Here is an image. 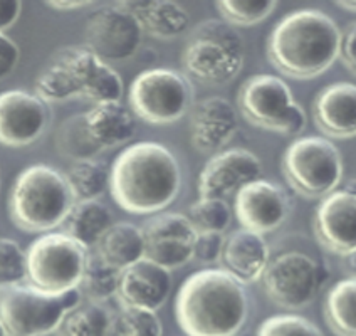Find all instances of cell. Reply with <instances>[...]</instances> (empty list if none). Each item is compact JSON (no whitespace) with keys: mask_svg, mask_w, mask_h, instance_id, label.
<instances>
[{"mask_svg":"<svg viewBox=\"0 0 356 336\" xmlns=\"http://www.w3.org/2000/svg\"><path fill=\"white\" fill-rule=\"evenodd\" d=\"M314 236L338 256L356 253V193L334 190L319 202L313 218Z\"/></svg>","mask_w":356,"mask_h":336,"instance_id":"18","label":"cell"},{"mask_svg":"<svg viewBox=\"0 0 356 336\" xmlns=\"http://www.w3.org/2000/svg\"><path fill=\"white\" fill-rule=\"evenodd\" d=\"M19 59L20 49L15 40H12L6 32H0V81L9 78L15 71Z\"/></svg>","mask_w":356,"mask_h":336,"instance_id":"38","label":"cell"},{"mask_svg":"<svg viewBox=\"0 0 356 336\" xmlns=\"http://www.w3.org/2000/svg\"><path fill=\"white\" fill-rule=\"evenodd\" d=\"M222 20L234 27H250L269 17L277 7L276 0H218Z\"/></svg>","mask_w":356,"mask_h":336,"instance_id":"33","label":"cell"},{"mask_svg":"<svg viewBox=\"0 0 356 336\" xmlns=\"http://www.w3.org/2000/svg\"><path fill=\"white\" fill-rule=\"evenodd\" d=\"M187 217L197 229V232L224 234L232 222V210L222 198H204L190 205Z\"/></svg>","mask_w":356,"mask_h":336,"instance_id":"34","label":"cell"},{"mask_svg":"<svg viewBox=\"0 0 356 336\" xmlns=\"http://www.w3.org/2000/svg\"><path fill=\"white\" fill-rule=\"evenodd\" d=\"M339 59L343 64L356 74V22H351L345 32H341V46H339Z\"/></svg>","mask_w":356,"mask_h":336,"instance_id":"39","label":"cell"},{"mask_svg":"<svg viewBox=\"0 0 356 336\" xmlns=\"http://www.w3.org/2000/svg\"><path fill=\"white\" fill-rule=\"evenodd\" d=\"M120 3L138 20L143 34L155 39L180 38L190 27L187 9L173 0H128Z\"/></svg>","mask_w":356,"mask_h":336,"instance_id":"24","label":"cell"},{"mask_svg":"<svg viewBox=\"0 0 356 336\" xmlns=\"http://www.w3.org/2000/svg\"><path fill=\"white\" fill-rule=\"evenodd\" d=\"M115 224L113 212L103 202L86 200L76 202L70 216L64 221V234L78 241L88 250L95 249L101 237Z\"/></svg>","mask_w":356,"mask_h":336,"instance_id":"26","label":"cell"},{"mask_svg":"<svg viewBox=\"0 0 356 336\" xmlns=\"http://www.w3.org/2000/svg\"><path fill=\"white\" fill-rule=\"evenodd\" d=\"M128 99L140 120L149 125H172L190 111L193 93L187 76L155 67L136 76L129 86Z\"/></svg>","mask_w":356,"mask_h":336,"instance_id":"11","label":"cell"},{"mask_svg":"<svg viewBox=\"0 0 356 336\" xmlns=\"http://www.w3.org/2000/svg\"><path fill=\"white\" fill-rule=\"evenodd\" d=\"M224 242H225L224 234L198 232L193 259H197V261L202 262V264H213V262H220Z\"/></svg>","mask_w":356,"mask_h":336,"instance_id":"37","label":"cell"},{"mask_svg":"<svg viewBox=\"0 0 356 336\" xmlns=\"http://www.w3.org/2000/svg\"><path fill=\"white\" fill-rule=\"evenodd\" d=\"M27 281L38 289L63 296L79 287L89 250L64 232H47L26 250Z\"/></svg>","mask_w":356,"mask_h":336,"instance_id":"8","label":"cell"},{"mask_svg":"<svg viewBox=\"0 0 356 336\" xmlns=\"http://www.w3.org/2000/svg\"><path fill=\"white\" fill-rule=\"evenodd\" d=\"M46 6L59 12H71L92 6V2H81V0H52V2H46Z\"/></svg>","mask_w":356,"mask_h":336,"instance_id":"41","label":"cell"},{"mask_svg":"<svg viewBox=\"0 0 356 336\" xmlns=\"http://www.w3.org/2000/svg\"><path fill=\"white\" fill-rule=\"evenodd\" d=\"M121 273L123 271L104 262L96 253L89 254L86 269L78 287L81 296L95 303H104L118 296Z\"/></svg>","mask_w":356,"mask_h":336,"instance_id":"29","label":"cell"},{"mask_svg":"<svg viewBox=\"0 0 356 336\" xmlns=\"http://www.w3.org/2000/svg\"><path fill=\"white\" fill-rule=\"evenodd\" d=\"M27 281L26 250L14 239L0 237V286Z\"/></svg>","mask_w":356,"mask_h":336,"instance_id":"35","label":"cell"},{"mask_svg":"<svg viewBox=\"0 0 356 336\" xmlns=\"http://www.w3.org/2000/svg\"><path fill=\"white\" fill-rule=\"evenodd\" d=\"M261 177L262 163L257 155L244 148L224 150L216 153L202 170L198 193L204 198L225 200Z\"/></svg>","mask_w":356,"mask_h":336,"instance_id":"16","label":"cell"},{"mask_svg":"<svg viewBox=\"0 0 356 336\" xmlns=\"http://www.w3.org/2000/svg\"><path fill=\"white\" fill-rule=\"evenodd\" d=\"M257 336H323L313 321L299 314H276L267 318L257 330Z\"/></svg>","mask_w":356,"mask_h":336,"instance_id":"36","label":"cell"},{"mask_svg":"<svg viewBox=\"0 0 356 336\" xmlns=\"http://www.w3.org/2000/svg\"><path fill=\"white\" fill-rule=\"evenodd\" d=\"M22 2L19 0H0V32L10 29L20 17Z\"/></svg>","mask_w":356,"mask_h":336,"instance_id":"40","label":"cell"},{"mask_svg":"<svg viewBox=\"0 0 356 336\" xmlns=\"http://www.w3.org/2000/svg\"><path fill=\"white\" fill-rule=\"evenodd\" d=\"M46 101L26 89L0 93V145L20 148L38 141L49 125Z\"/></svg>","mask_w":356,"mask_h":336,"instance_id":"15","label":"cell"},{"mask_svg":"<svg viewBox=\"0 0 356 336\" xmlns=\"http://www.w3.org/2000/svg\"><path fill=\"white\" fill-rule=\"evenodd\" d=\"M111 317L103 303L81 301L60 323L59 336H108Z\"/></svg>","mask_w":356,"mask_h":336,"instance_id":"30","label":"cell"},{"mask_svg":"<svg viewBox=\"0 0 356 336\" xmlns=\"http://www.w3.org/2000/svg\"><path fill=\"white\" fill-rule=\"evenodd\" d=\"M261 281L274 305L287 311H299L316 299L326 281V273L311 256L289 250L269 262Z\"/></svg>","mask_w":356,"mask_h":336,"instance_id":"12","label":"cell"},{"mask_svg":"<svg viewBox=\"0 0 356 336\" xmlns=\"http://www.w3.org/2000/svg\"><path fill=\"white\" fill-rule=\"evenodd\" d=\"M187 336H237L249 317L245 286L224 269H204L185 279L175 301Z\"/></svg>","mask_w":356,"mask_h":336,"instance_id":"3","label":"cell"},{"mask_svg":"<svg viewBox=\"0 0 356 336\" xmlns=\"http://www.w3.org/2000/svg\"><path fill=\"white\" fill-rule=\"evenodd\" d=\"M313 118L327 138L356 136V84L334 83L321 89L314 98Z\"/></svg>","mask_w":356,"mask_h":336,"instance_id":"21","label":"cell"},{"mask_svg":"<svg viewBox=\"0 0 356 336\" xmlns=\"http://www.w3.org/2000/svg\"><path fill=\"white\" fill-rule=\"evenodd\" d=\"M238 129L237 109L222 96L198 101L190 115V141L202 153H218Z\"/></svg>","mask_w":356,"mask_h":336,"instance_id":"19","label":"cell"},{"mask_svg":"<svg viewBox=\"0 0 356 336\" xmlns=\"http://www.w3.org/2000/svg\"><path fill=\"white\" fill-rule=\"evenodd\" d=\"M84 40L104 63H121L136 54L143 40L138 20L120 2L101 7L88 19Z\"/></svg>","mask_w":356,"mask_h":336,"instance_id":"13","label":"cell"},{"mask_svg":"<svg viewBox=\"0 0 356 336\" xmlns=\"http://www.w3.org/2000/svg\"><path fill=\"white\" fill-rule=\"evenodd\" d=\"M244 61L245 47L241 34L218 19L197 24L181 52V66L190 78L213 86L236 79Z\"/></svg>","mask_w":356,"mask_h":336,"instance_id":"6","label":"cell"},{"mask_svg":"<svg viewBox=\"0 0 356 336\" xmlns=\"http://www.w3.org/2000/svg\"><path fill=\"white\" fill-rule=\"evenodd\" d=\"M163 326L159 314L153 311L121 306L111 317L108 336H161Z\"/></svg>","mask_w":356,"mask_h":336,"instance_id":"31","label":"cell"},{"mask_svg":"<svg viewBox=\"0 0 356 336\" xmlns=\"http://www.w3.org/2000/svg\"><path fill=\"white\" fill-rule=\"evenodd\" d=\"M56 145H58L60 155L67 157L72 161L95 159L99 153L89 140L83 115H74L64 120V123L58 129Z\"/></svg>","mask_w":356,"mask_h":336,"instance_id":"32","label":"cell"},{"mask_svg":"<svg viewBox=\"0 0 356 336\" xmlns=\"http://www.w3.org/2000/svg\"><path fill=\"white\" fill-rule=\"evenodd\" d=\"M325 319L337 336H356V279L348 278L330 289Z\"/></svg>","mask_w":356,"mask_h":336,"instance_id":"27","label":"cell"},{"mask_svg":"<svg viewBox=\"0 0 356 336\" xmlns=\"http://www.w3.org/2000/svg\"><path fill=\"white\" fill-rule=\"evenodd\" d=\"M337 6L339 9L351 12V14H356V0H338Z\"/></svg>","mask_w":356,"mask_h":336,"instance_id":"43","label":"cell"},{"mask_svg":"<svg viewBox=\"0 0 356 336\" xmlns=\"http://www.w3.org/2000/svg\"><path fill=\"white\" fill-rule=\"evenodd\" d=\"M180 187L177 157L155 141H140L124 148L111 167V195L129 214H160L178 197Z\"/></svg>","mask_w":356,"mask_h":336,"instance_id":"1","label":"cell"},{"mask_svg":"<svg viewBox=\"0 0 356 336\" xmlns=\"http://www.w3.org/2000/svg\"><path fill=\"white\" fill-rule=\"evenodd\" d=\"M64 175H66L74 200L86 202L98 200L103 195L104 190L109 187L111 170L106 167L104 161L88 159L74 161Z\"/></svg>","mask_w":356,"mask_h":336,"instance_id":"28","label":"cell"},{"mask_svg":"<svg viewBox=\"0 0 356 336\" xmlns=\"http://www.w3.org/2000/svg\"><path fill=\"white\" fill-rule=\"evenodd\" d=\"M76 200L66 175L49 165L19 173L9 195L12 222L24 232H49L64 224Z\"/></svg>","mask_w":356,"mask_h":336,"instance_id":"5","label":"cell"},{"mask_svg":"<svg viewBox=\"0 0 356 336\" xmlns=\"http://www.w3.org/2000/svg\"><path fill=\"white\" fill-rule=\"evenodd\" d=\"M140 227L145 239V259L168 271L193 261L198 232L185 214L160 212Z\"/></svg>","mask_w":356,"mask_h":336,"instance_id":"14","label":"cell"},{"mask_svg":"<svg viewBox=\"0 0 356 336\" xmlns=\"http://www.w3.org/2000/svg\"><path fill=\"white\" fill-rule=\"evenodd\" d=\"M270 262V250L264 236L248 229H237L225 237L220 264L242 285L261 281Z\"/></svg>","mask_w":356,"mask_h":336,"instance_id":"22","label":"cell"},{"mask_svg":"<svg viewBox=\"0 0 356 336\" xmlns=\"http://www.w3.org/2000/svg\"><path fill=\"white\" fill-rule=\"evenodd\" d=\"M34 93L46 103L74 98L89 101L92 106L120 103L123 79L86 46H67L56 51L39 72Z\"/></svg>","mask_w":356,"mask_h":336,"instance_id":"4","label":"cell"},{"mask_svg":"<svg viewBox=\"0 0 356 336\" xmlns=\"http://www.w3.org/2000/svg\"><path fill=\"white\" fill-rule=\"evenodd\" d=\"M291 200L281 185L259 180L245 185L236 193L234 212L242 229L264 234L274 232L289 217Z\"/></svg>","mask_w":356,"mask_h":336,"instance_id":"17","label":"cell"},{"mask_svg":"<svg viewBox=\"0 0 356 336\" xmlns=\"http://www.w3.org/2000/svg\"><path fill=\"white\" fill-rule=\"evenodd\" d=\"M83 118L89 140L98 152L121 147L135 136L136 121L121 101L95 104L83 113Z\"/></svg>","mask_w":356,"mask_h":336,"instance_id":"23","label":"cell"},{"mask_svg":"<svg viewBox=\"0 0 356 336\" xmlns=\"http://www.w3.org/2000/svg\"><path fill=\"white\" fill-rule=\"evenodd\" d=\"M172 293V271L148 259H141L121 273L118 301L124 307L156 311Z\"/></svg>","mask_w":356,"mask_h":336,"instance_id":"20","label":"cell"},{"mask_svg":"<svg viewBox=\"0 0 356 336\" xmlns=\"http://www.w3.org/2000/svg\"><path fill=\"white\" fill-rule=\"evenodd\" d=\"M282 173L294 192L306 198H325L343 180L341 153L325 136H305L282 155Z\"/></svg>","mask_w":356,"mask_h":336,"instance_id":"10","label":"cell"},{"mask_svg":"<svg viewBox=\"0 0 356 336\" xmlns=\"http://www.w3.org/2000/svg\"><path fill=\"white\" fill-rule=\"evenodd\" d=\"M341 29L323 10L286 15L267 39V59L281 74L307 81L321 76L339 58Z\"/></svg>","mask_w":356,"mask_h":336,"instance_id":"2","label":"cell"},{"mask_svg":"<svg viewBox=\"0 0 356 336\" xmlns=\"http://www.w3.org/2000/svg\"><path fill=\"white\" fill-rule=\"evenodd\" d=\"M83 301L79 289L54 296L29 281L0 286V326L6 336L58 333L64 317Z\"/></svg>","mask_w":356,"mask_h":336,"instance_id":"7","label":"cell"},{"mask_svg":"<svg viewBox=\"0 0 356 336\" xmlns=\"http://www.w3.org/2000/svg\"><path fill=\"white\" fill-rule=\"evenodd\" d=\"M346 269L348 273H350V278L356 279V253L350 254V256H346Z\"/></svg>","mask_w":356,"mask_h":336,"instance_id":"42","label":"cell"},{"mask_svg":"<svg viewBox=\"0 0 356 336\" xmlns=\"http://www.w3.org/2000/svg\"><path fill=\"white\" fill-rule=\"evenodd\" d=\"M237 106L250 125L282 136L299 135L306 127L305 109L277 76H250L238 89Z\"/></svg>","mask_w":356,"mask_h":336,"instance_id":"9","label":"cell"},{"mask_svg":"<svg viewBox=\"0 0 356 336\" xmlns=\"http://www.w3.org/2000/svg\"><path fill=\"white\" fill-rule=\"evenodd\" d=\"M95 253L104 262L124 271L145 257V239L141 227L131 222H116L101 237Z\"/></svg>","mask_w":356,"mask_h":336,"instance_id":"25","label":"cell"}]
</instances>
